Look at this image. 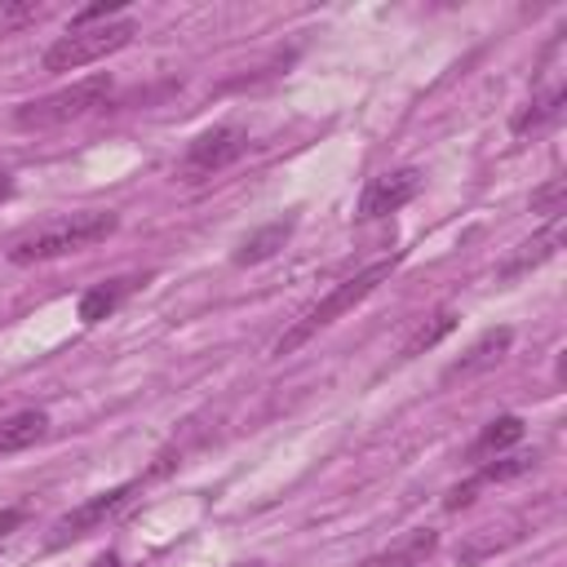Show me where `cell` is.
I'll list each match as a JSON object with an SVG mask.
<instances>
[{
	"label": "cell",
	"mask_w": 567,
	"mask_h": 567,
	"mask_svg": "<svg viewBox=\"0 0 567 567\" xmlns=\"http://www.w3.org/2000/svg\"><path fill=\"white\" fill-rule=\"evenodd\" d=\"M111 89H115V80H111L106 71H93V75L66 84V89H58V93H44V97H35V102H22V106L13 111V124L27 128V133L62 128V124L84 120V115H93L97 106H106Z\"/></svg>",
	"instance_id": "cell-3"
},
{
	"label": "cell",
	"mask_w": 567,
	"mask_h": 567,
	"mask_svg": "<svg viewBox=\"0 0 567 567\" xmlns=\"http://www.w3.org/2000/svg\"><path fill=\"white\" fill-rule=\"evenodd\" d=\"M49 13V4H22V9H0V18L4 22H35V18H44Z\"/></svg>",
	"instance_id": "cell-18"
},
{
	"label": "cell",
	"mask_w": 567,
	"mask_h": 567,
	"mask_svg": "<svg viewBox=\"0 0 567 567\" xmlns=\"http://www.w3.org/2000/svg\"><path fill=\"white\" fill-rule=\"evenodd\" d=\"M292 226H297V217H279V221H266L261 230H252V235H248V239L235 248V266H257V261L275 257V252L288 244Z\"/></svg>",
	"instance_id": "cell-12"
},
{
	"label": "cell",
	"mask_w": 567,
	"mask_h": 567,
	"mask_svg": "<svg viewBox=\"0 0 567 567\" xmlns=\"http://www.w3.org/2000/svg\"><path fill=\"white\" fill-rule=\"evenodd\" d=\"M44 434H49V416H44L40 408L0 416V456H9V452H27V447L40 443Z\"/></svg>",
	"instance_id": "cell-11"
},
{
	"label": "cell",
	"mask_w": 567,
	"mask_h": 567,
	"mask_svg": "<svg viewBox=\"0 0 567 567\" xmlns=\"http://www.w3.org/2000/svg\"><path fill=\"white\" fill-rule=\"evenodd\" d=\"M13 523H22V505H13V509H4V514H0V536H4Z\"/></svg>",
	"instance_id": "cell-19"
},
{
	"label": "cell",
	"mask_w": 567,
	"mask_h": 567,
	"mask_svg": "<svg viewBox=\"0 0 567 567\" xmlns=\"http://www.w3.org/2000/svg\"><path fill=\"white\" fill-rule=\"evenodd\" d=\"M563 102H567V89H563V84H554V89L536 93V97H532V102L509 120V133H514V137H527V133L549 128V124L563 115Z\"/></svg>",
	"instance_id": "cell-10"
},
{
	"label": "cell",
	"mask_w": 567,
	"mask_h": 567,
	"mask_svg": "<svg viewBox=\"0 0 567 567\" xmlns=\"http://www.w3.org/2000/svg\"><path fill=\"white\" fill-rule=\"evenodd\" d=\"M142 487V478H128V483H120V487H106V492H97V496H89L84 505H75L71 514H62L58 523H53V536H49V549H58V545H66V540H80V536H89L93 527H102L111 514H120L128 501H133V492Z\"/></svg>",
	"instance_id": "cell-6"
},
{
	"label": "cell",
	"mask_w": 567,
	"mask_h": 567,
	"mask_svg": "<svg viewBox=\"0 0 567 567\" xmlns=\"http://www.w3.org/2000/svg\"><path fill=\"white\" fill-rule=\"evenodd\" d=\"M146 284V275H120V279H106V284H93L84 297H80V306H75V315H80V323H102L106 315H115L137 288Z\"/></svg>",
	"instance_id": "cell-8"
},
{
	"label": "cell",
	"mask_w": 567,
	"mask_h": 567,
	"mask_svg": "<svg viewBox=\"0 0 567 567\" xmlns=\"http://www.w3.org/2000/svg\"><path fill=\"white\" fill-rule=\"evenodd\" d=\"M532 213H540L549 221H563V213H567V186H563V177H554L540 190H532Z\"/></svg>",
	"instance_id": "cell-17"
},
{
	"label": "cell",
	"mask_w": 567,
	"mask_h": 567,
	"mask_svg": "<svg viewBox=\"0 0 567 567\" xmlns=\"http://www.w3.org/2000/svg\"><path fill=\"white\" fill-rule=\"evenodd\" d=\"M416 190H421V168H394V173H381V177H372L368 186H363V195H359V221H377V217H390V213H399L408 199H416Z\"/></svg>",
	"instance_id": "cell-7"
},
{
	"label": "cell",
	"mask_w": 567,
	"mask_h": 567,
	"mask_svg": "<svg viewBox=\"0 0 567 567\" xmlns=\"http://www.w3.org/2000/svg\"><path fill=\"white\" fill-rule=\"evenodd\" d=\"M115 226H120L115 213H102V208H93V213H75V217H62V221H53V226H44V230L18 239V244L9 248V261H13V266H31V261H49V257L84 252V248L102 244L106 235H115Z\"/></svg>",
	"instance_id": "cell-1"
},
{
	"label": "cell",
	"mask_w": 567,
	"mask_h": 567,
	"mask_svg": "<svg viewBox=\"0 0 567 567\" xmlns=\"http://www.w3.org/2000/svg\"><path fill=\"white\" fill-rule=\"evenodd\" d=\"M9 195H13V173L0 164V199H9Z\"/></svg>",
	"instance_id": "cell-20"
},
{
	"label": "cell",
	"mask_w": 567,
	"mask_h": 567,
	"mask_svg": "<svg viewBox=\"0 0 567 567\" xmlns=\"http://www.w3.org/2000/svg\"><path fill=\"white\" fill-rule=\"evenodd\" d=\"M452 328H456V315H452V310H439L430 323H421V328L408 337V346H403V359H412V354H421V350L439 346V341H443Z\"/></svg>",
	"instance_id": "cell-16"
},
{
	"label": "cell",
	"mask_w": 567,
	"mask_h": 567,
	"mask_svg": "<svg viewBox=\"0 0 567 567\" xmlns=\"http://www.w3.org/2000/svg\"><path fill=\"white\" fill-rule=\"evenodd\" d=\"M434 549H439V532H430V527H412V532H403L399 540H390L381 554L363 558V567H421Z\"/></svg>",
	"instance_id": "cell-9"
},
{
	"label": "cell",
	"mask_w": 567,
	"mask_h": 567,
	"mask_svg": "<svg viewBox=\"0 0 567 567\" xmlns=\"http://www.w3.org/2000/svg\"><path fill=\"white\" fill-rule=\"evenodd\" d=\"M133 35H137V22H133V18H111V22H93V27H71L66 35H58V40L44 49L40 66H44V71H80V66L106 58V53H120Z\"/></svg>",
	"instance_id": "cell-4"
},
{
	"label": "cell",
	"mask_w": 567,
	"mask_h": 567,
	"mask_svg": "<svg viewBox=\"0 0 567 567\" xmlns=\"http://www.w3.org/2000/svg\"><path fill=\"white\" fill-rule=\"evenodd\" d=\"M523 439V421L518 416H496V421H487V430L474 439V447H470V456H487V452H505V447H514Z\"/></svg>",
	"instance_id": "cell-15"
},
{
	"label": "cell",
	"mask_w": 567,
	"mask_h": 567,
	"mask_svg": "<svg viewBox=\"0 0 567 567\" xmlns=\"http://www.w3.org/2000/svg\"><path fill=\"white\" fill-rule=\"evenodd\" d=\"M390 270H394V257H390V261H372V266L354 270L350 279H341L332 292H323V297H319V301H315V306H310V310H306V315H301V319H297V323L275 341V354H292V350H297L301 341H310L319 328L337 323V319H341L346 310H354L368 292H377V288L390 279Z\"/></svg>",
	"instance_id": "cell-2"
},
{
	"label": "cell",
	"mask_w": 567,
	"mask_h": 567,
	"mask_svg": "<svg viewBox=\"0 0 567 567\" xmlns=\"http://www.w3.org/2000/svg\"><path fill=\"white\" fill-rule=\"evenodd\" d=\"M244 151H248V133H244V128H235V124L208 128V133H199V137L186 146V155H182V164H177V177H182L186 186H199V182H208L213 173L230 168Z\"/></svg>",
	"instance_id": "cell-5"
},
{
	"label": "cell",
	"mask_w": 567,
	"mask_h": 567,
	"mask_svg": "<svg viewBox=\"0 0 567 567\" xmlns=\"http://www.w3.org/2000/svg\"><path fill=\"white\" fill-rule=\"evenodd\" d=\"M558 244H563V221H549V226H545L536 239L518 244V252L501 261V279H514V275H523V270H532V266L549 261V257L558 252Z\"/></svg>",
	"instance_id": "cell-13"
},
{
	"label": "cell",
	"mask_w": 567,
	"mask_h": 567,
	"mask_svg": "<svg viewBox=\"0 0 567 567\" xmlns=\"http://www.w3.org/2000/svg\"><path fill=\"white\" fill-rule=\"evenodd\" d=\"M509 341H514V332H509V328H492V332H483V337L470 346V354H461L443 377L452 381V377H474L478 368H492V363L509 350Z\"/></svg>",
	"instance_id": "cell-14"
}]
</instances>
